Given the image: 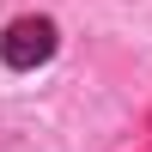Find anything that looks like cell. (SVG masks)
Here are the masks:
<instances>
[{"label":"cell","instance_id":"cell-1","mask_svg":"<svg viewBox=\"0 0 152 152\" xmlns=\"http://www.w3.org/2000/svg\"><path fill=\"white\" fill-rule=\"evenodd\" d=\"M55 55V24L43 18V12H31V18H12L6 31H0V61L6 67H43V61Z\"/></svg>","mask_w":152,"mask_h":152}]
</instances>
